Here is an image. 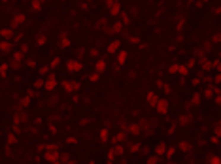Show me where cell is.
I'll list each match as a JSON object with an SVG mask.
<instances>
[{"mask_svg":"<svg viewBox=\"0 0 221 164\" xmlns=\"http://www.w3.org/2000/svg\"><path fill=\"white\" fill-rule=\"evenodd\" d=\"M66 70H68L70 74H80V72L83 70V64H81L78 59H76V60H74V59H70L68 62H66Z\"/></svg>","mask_w":221,"mask_h":164,"instance_id":"1","label":"cell"},{"mask_svg":"<svg viewBox=\"0 0 221 164\" xmlns=\"http://www.w3.org/2000/svg\"><path fill=\"white\" fill-rule=\"evenodd\" d=\"M153 107H155V111H157L159 115H166L168 113V100L166 98H159L157 104L153 106Z\"/></svg>","mask_w":221,"mask_h":164,"instance_id":"2","label":"cell"},{"mask_svg":"<svg viewBox=\"0 0 221 164\" xmlns=\"http://www.w3.org/2000/svg\"><path fill=\"white\" fill-rule=\"evenodd\" d=\"M63 89L66 93H76V91L80 89V83L78 81H72V79H64L63 81Z\"/></svg>","mask_w":221,"mask_h":164,"instance_id":"3","label":"cell"},{"mask_svg":"<svg viewBox=\"0 0 221 164\" xmlns=\"http://www.w3.org/2000/svg\"><path fill=\"white\" fill-rule=\"evenodd\" d=\"M44 158H45L47 162H53V164L61 162V155H59V151H45Z\"/></svg>","mask_w":221,"mask_h":164,"instance_id":"4","label":"cell"},{"mask_svg":"<svg viewBox=\"0 0 221 164\" xmlns=\"http://www.w3.org/2000/svg\"><path fill=\"white\" fill-rule=\"evenodd\" d=\"M121 49V40L119 38H117V40H112V42L110 44H108V53H112V55H114V53H117V51H119Z\"/></svg>","mask_w":221,"mask_h":164,"instance_id":"5","label":"cell"},{"mask_svg":"<svg viewBox=\"0 0 221 164\" xmlns=\"http://www.w3.org/2000/svg\"><path fill=\"white\" fill-rule=\"evenodd\" d=\"M127 132H128V134L138 136V134L142 132V125H140V123H132V125H128V126H127Z\"/></svg>","mask_w":221,"mask_h":164,"instance_id":"6","label":"cell"},{"mask_svg":"<svg viewBox=\"0 0 221 164\" xmlns=\"http://www.w3.org/2000/svg\"><path fill=\"white\" fill-rule=\"evenodd\" d=\"M166 151H168V145L164 142H159L157 145H155V153H157L159 157H164V155H166Z\"/></svg>","mask_w":221,"mask_h":164,"instance_id":"7","label":"cell"},{"mask_svg":"<svg viewBox=\"0 0 221 164\" xmlns=\"http://www.w3.org/2000/svg\"><path fill=\"white\" fill-rule=\"evenodd\" d=\"M55 87H57V78H55V75H49V78L45 79V87H44V89L45 91H53Z\"/></svg>","mask_w":221,"mask_h":164,"instance_id":"8","label":"cell"},{"mask_svg":"<svg viewBox=\"0 0 221 164\" xmlns=\"http://www.w3.org/2000/svg\"><path fill=\"white\" fill-rule=\"evenodd\" d=\"M178 149L182 151V153H185V155H189V153L193 151V145L189 142H182V143H178Z\"/></svg>","mask_w":221,"mask_h":164,"instance_id":"9","label":"cell"},{"mask_svg":"<svg viewBox=\"0 0 221 164\" xmlns=\"http://www.w3.org/2000/svg\"><path fill=\"white\" fill-rule=\"evenodd\" d=\"M157 100H159V98H157V93H155V91H150V93L146 94V102H147L150 106H155Z\"/></svg>","mask_w":221,"mask_h":164,"instance_id":"10","label":"cell"},{"mask_svg":"<svg viewBox=\"0 0 221 164\" xmlns=\"http://www.w3.org/2000/svg\"><path fill=\"white\" fill-rule=\"evenodd\" d=\"M25 23V15L23 13H17V15H13V19H12V27H19V25H23Z\"/></svg>","mask_w":221,"mask_h":164,"instance_id":"11","label":"cell"},{"mask_svg":"<svg viewBox=\"0 0 221 164\" xmlns=\"http://www.w3.org/2000/svg\"><path fill=\"white\" fill-rule=\"evenodd\" d=\"M127 59H128V53H127L125 49H121L119 55H117V66H123V64L127 62Z\"/></svg>","mask_w":221,"mask_h":164,"instance_id":"12","label":"cell"},{"mask_svg":"<svg viewBox=\"0 0 221 164\" xmlns=\"http://www.w3.org/2000/svg\"><path fill=\"white\" fill-rule=\"evenodd\" d=\"M72 45V38H68V36H63V38H59V47L61 49H66Z\"/></svg>","mask_w":221,"mask_h":164,"instance_id":"13","label":"cell"},{"mask_svg":"<svg viewBox=\"0 0 221 164\" xmlns=\"http://www.w3.org/2000/svg\"><path fill=\"white\" fill-rule=\"evenodd\" d=\"M127 134H128L127 130L125 132H117V134H114L112 142H114V143H123V142H125V138H127Z\"/></svg>","mask_w":221,"mask_h":164,"instance_id":"14","label":"cell"},{"mask_svg":"<svg viewBox=\"0 0 221 164\" xmlns=\"http://www.w3.org/2000/svg\"><path fill=\"white\" fill-rule=\"evenodd\" d=\"M95 68H96V72H98V74H104V72H106V68H108V64H106V60H104V59H100V60H96V64H95Z\"/></svg>","mask_w":221,"mask_h":164,"instance_id":"15","label":"cell"},{"mask_svg":"<svg viewBox=\"0 0 221 164\" xmlns=\"http://www.w3.org/2000/svg\"><path fill=\"white\" fill-rule=\"evenodd\" d=\"M44 2L45 0H32V6H30V9H32V12H42V6H44Z\"/></svg>","mask_w":221,"mask_h":164,"instance_id":"16","label":"cell"},{"mask_svg":"<svg viewBox=\"0 0 221 164\" xmlns=\"http://www.w3.org/2000/svg\"><path fill=\"white\" fill-rule=\"evenodd\" d=\"M13 36H15L13 27H12V28H4V30H2V40H9V38H13Z\"/></svg>","mask_w":221,"mask_h":164,"instance_id":"17","label":"cell"},{"mask_svg":"<svg viewBox=\"0 0 221 164\" xmlns=\"http://www.w3.org/2000/svg\"><path fill=\"white\" fill-rule=\"evenodd\" d=\"M12 68V64H8V62H2L0 64V74H2V78L4 79H8V70Z\"/></svg>","mask_w":221,"mask_h":164,"instance_id":"18","label":"cell"},{"mask_svg":"<svg viewBox=\"0 0 221 164\" xmlns=\"http://www.w3.org/2000/svg\"><path fill=\"white\" fill-rule=\"evenodd\" d=\"M108 138H110V134H108V128H100V130H98V140H100L102 143H106Z\"/></svg>","mask_w":221,"mask_h":164,"instance_id":"19","label":"cell"},{"mask_svg":"<svg viewBox=\"0 0 221 164\" xmlns=\"http://www.w3.org/2000/svg\"><path fill=\"white\" fill-rule=\"evenodd\" d=\"M155 83H157V87H159V89H163V91H164V93H170V91H172V87H170V85H166L163 79H157Z\"/></svg>","mask_w":221,"mask_h":164,"instance_id":"20","label":"cell"},{"mask_svg":"<svg viewBox=\"0 0 221 164\" xmlns=\"http://www.w3.org/2000/svg\"><path fill=\"white\" fill-rule=\"evenodd\" d=\"M30 100H32V93H28V94L21 100V104H19V106H21V110H25V107H28V106H30Z\"/></svg>","mask_w":221,"mask_h":164,"instance_id":"21","label":"cell"},{"mask_svg":"<svg viewBox=\"0 0 221 164\" xmlns=\"http://www.w3.org/2000/svg\"><path fill=\"white\" fill-rule=\"evenodd\" d=\"M0 47H2V51H4V53H9V51L13 49V45L9 44L8 40H2V44H0Z\"/></svg>","mask_w":221,"mask_h":164,"instance_id":"22","label":"cell"},{"mask_svg":"<svg viewBox=\"0 0 221 164\" xmlns=\"http://www.w3.org/2000/svg\"><path fill=\"white\" fill-rule=\"evenodd\" d=\"M189 70H191V68H189L187 64H178V74H179V75H187Z\"/></svg>","mask_w":221,"mask_h":164,"instance_id":"23","label":"cell"},{"mask_svg":"<svg viewBox=\"0 0 221 164\" xmlns=\"http://www.w3.org/2000/svg\"><path fill=\"white\" fill-rule=\"evenodd\" d=\"M202 68H204V70H214V68H215V62H212V60H208V59H204V60H202Z\"/></svg>","mask_w":221,"mask_h":164,"instance_id":"24","label":"cell"},{"mask_svg":"<svg viewBox=\"0 0 221 164\" xmlns=\"http://www.w3.org/2000/svg\"><path fill=\"white\" fill-rule=\"evenodd\" d=\"M115 157H117V155H115V151L112 149V151H108V153H106L104 160H106V162H114V160H115Z\"/></svg>","mask_w":221,"mask_h":164,"instance_id":"25","label":"cell"},{"mask_svg":"<svg viewBox=\"0 0 221 164\" xmlns=\"http://www.w3.org/2000/svg\"><path fill=\"white\" fill-rule=\"evenodd\" d=\"M114 151H115V155H117V157H123V153H125V149H123L121 143H115V145H114Z\"/></svg>","mask_w":221,"mask_h":164,"instance_id":"26","label":"cell"},{"mask_svg":"<svg viewBox=\"0 0 221 164\" xmlns=\"http://www.w3.org/2000/svg\"><path fill=\"white\" fill-rule=\"evenodd\" d=\"M6 143H8V147H13L15 143H17V138H15L13 134H9V136L6 138Z\"/></svg>","mask_w":221,"mask_h":164,"instance_id":"27","label":"cell"},{"mask_svg":"<svg viewBox=\"0 0 221 164\" xmlns=\"http://www.w3.org/2000/svg\"><path fill=\"white\" fill-rule=\"evenodd\" d=\"M200 102H202V94H195L193 98H191V104H193V106H198Z\"/></svg>","mask_w":221,"mask_h":164,"instance_id":"28","label":"cell"},{"mask_svg":"<svg viewBox=\"0 0 221 164\" xmlns=\"http://www.w3.org/2000/svg\"><path fill=\"white\" fill-rule=\"evenodd\" d=\"M128 149H131L132 153H138V151H142V145H140V143H131Z\"/></svg>","mask_w":221,"mask_h":164,"instance_id":"29","label":"cell"},{"mask_svg":"<svg viewBox=\"0 0 221 164\" xmlns=\"http://www.w3.org/2000/svg\"><path fill=\"white\" fill-rule=\"evenodd\" d=\"M185 27V19H176V30H183Z\"/></svg>","mask_w":221,"mask_h":164,"instance_id":"30","label":"cell"},{"mask_svg":"<svg viewBox=\"0 0 221 164\" xmlns=\"http://www.w3.org/2000/svg\"><path fill=\"white\" fill-rule=\"evenodd\" d=\"M34 87L36 89H42V87H45V79H42V78H38L34 81Z\"/></svg>","mask_w":221,"mask_h":164,"instance_id":"31","label":"cell"},{"mask_svg":"<svg viewBox=\"0 0 221 164\" xmlns=\"http://www.w3.org/2000/svg\"><path fill=\"white\" fill-rule=\"evenodd\" d=\"M117 4H121V0H106V8H108V9L114 8V6H117Z\"/></svg>","mask_w":221,"mask_h":164,"instance_id":"32","label":"cell"},{"mask_svg":"<svg viewBox=\"0 0 221 164\" xmlns=\"http://www.w3.org/2000/svg\"><path fill=\"white\" fill-rule=\"evenodd\" d=\"M61 162H63V164H70V162H72L70 155H66V153H63V155H61Z\"/></svg>","mask_w":221,"mask_h":164,"instance_id":"33","label":"cell"},{"mask_svg":"<svg viewBox=\"0 0 221 164\" xmlns=\"http://www.w3.org/2000/svg\"><path fill=\"white\" fill-rule=\"evenodd\" d=\"M23 53H25V51H21V49L13 51V60H21L23 59Z\"/></svg>","mask_w":221,"mask_h":164,"instance_id":"34","label":"cell"},{"mask_svg":"<svg viewBox=\"0 0 221 164\" xmlns=\"http://www.w3.org/2000/svg\"><path fill=\"white\" fill-rule=\"evenodd\" d=\"M98 72H95V74H89V75H87V79H89V81H93V83H96V81H98Z\"/></svg>","mask_w":221,"mask_h":164,"instance_id":"35","label":"cell"},{"mask_svg":"<svg viewBox=\"0 0 221 164\" xmlns=\"http://www.w3.org/2000/svg\"><path fill=\"white\" fill-rule=\"evenodd\" d=\"M208 162H214V164H221V158L217 155H212V157H208Z\"/></svg>","mask_w":221,"mask_h":164,"instance_id":"36","label":"cell"},{"mask_svg":"<svg viewBox=\"0 0 221 164\" xmlns=\"http://www.w3.org/2000/svg\"><path fill=\"white\" fill-rule=\"evenodd\" d=\"M59 66H61V59L53 57V60H51V68H59Z\"/></svg>","mask_w":221,"mask_h":164,"instance_id":"37","label":"cell"},{"mask_svg":"<svg viewBox=\"0 0 221 164\" xmlns=\"http://www.w3.org/2000/svg\"><path fill=\"white\" fill-rule=\"evenodd\" d=\"M174 157H176V149H168L166 151V158H168V160H172Z\"/></svg>","mask_w":221,"mask_h":164,"instance_id":"38","label":"cell"},{"mask_svg":"<svg viewBox=\"0 0 221 164\" xmlns=\"http://www.w3.org/2000/svg\"><path fill=\"white\" fill-rule=\"evenodd\" d=\"M9 64H12V68H13V70H19V68H21V60H12Z\"/></svg>","mask_w":221,"mask_h":164,"instance_id":"39","label":"cell"},{"mask_svg":"<svg viewBox=\"0 0 221 164\" xmlns=\"http://www.w3.org/2000/svg\"><path fill=\"white\" fill-rule=\"evenodd\" d=\"M204 96H206L208 100H210V98H212V96H214V89H212V87H208V89H206V93H204Z\"/></svg>","mask_w":221,"mask_h":164,"instance_id":"40","label":"cell"},{"mask_svg":"<svg viewBox=\"0 0 221 164\" xmlns=\"http://www.w3.org/2000/svg\"><path fill=\"white\" fill-rule=\"evenodd\" d=\"M25 64H27V66H28V68H34V66H36V64H38V62H36V60H34V59H27V62H25Z\"/></svg>","mask_w":221,"mask_h":164,"instance_id":"41","label":"cell"},{"mask_svg":"<svg viewBox=\"0 0 221 164\" xmlns=\"http://www.w3.org/2000/svg\"><path fill=\"white\" fill-rule=\"evenodd\" d=\"M47 40H45V36H38V40H36V45H44Z\"/></svg>","mask_w":221,"mask_h":164,"instance_id":"42","label":"cell"},{"mask_svg":"<svg viewBox=\"0 0 221 164\" xmlns=\"http://www.w3.org/2000/svg\"><path fill=\"white\" fill-rule=\"evenodd\" d=\"M193 85H202V78L195 75V78H193Z\"/></svg>","mask_w":221,"mask_h":164,"instance_id":"43","label":"cell"},{"mask_svg":"<svg viewBox=\"0 0 221 164\" xmlns=\"http://www.w3.org/2000/svg\"><path fill=\"white\" fill-rule=\"evenodd\" d=\"M131 44H132V45H138V44H140V38H138V36H132V38H131Z\"/></svg>","mask_w":221,"mask_h":164,"instance_id":"44","label":"cell"},{"mask_svg":"<svg viewBox=\"0 0 221 164\" xmlns=\"http://www.w3.org/2000/svg\"><path fill=\"white\" fill-rule=\"evenodd\" d=\"M168 72H170V74H178V64H172L170 68H168Z\"/></svg>","mask_w":221,"mask_h":164,"instance_id":"45","label":"cell"},{"mask_svg":"<svg viewBox=\"0 0 221 164\" xmlns=\"http://www.w3.org/2000/svg\"><path fill=\"white\" fill-rule=\"evenodd\" d=\"M147 162H151V164L159 162V155H155V157H150V158H147Z\"/></svg>","mask_w":221,"mask_h":164,"instance_id":"46","label":"cell"},{"mask_svg":"<svg viewBox=\"0 0 221 164\" xmlns=\"http://www.w3.org/2000/svg\"><path fill=\"white\" fill-rule=\"evenodd\" d=\"M49 68H51V66H44V68H40V74H47V72H49Z\"/></svg>","mask_w":221,"mask_h":164,"instance_id":"47","label":"cell"},{"mask_svg":"<svg viewBox=\"0 0 221 164\" xmlns=\"http://www.w3.org/2000/svg\"><path fill=\"white\" fill-rule=\"evenodd\" d=\"M66 143H70V145H76V143H78V140H76V138H68V140H66Z\"/></svg>","mask_w":221,"mask_h":164,"instance_id":"48","label":"cell"},{"mask_svg":"<svg viewBox=\"0 0 221 164\" xmlns=\"http://www.w3.org/2000/svg\"><path fill=\"white\" fill-rule=\"evenodd\" d=\"M215 70L221 72V60H215Z\"/></svg>","mask_w":221,"mask_h":164,"instance_id":"49","label":"cell"},{"mask_svg":"<svg viewBox=\"0 0 221 164\" xmlns=\"http://www.w3.org/2000/svg\"><path fill=\"white\" fill-rule=\"evenodd\" d=\"M49 134H53V136L57 134V126H51V128H49Z\"/></svg>","mask_w":221,"mask_h":164,"instance_id":"50","label":"cell"},{"mask_svg":"<svg viewBox=\"0 0 221 164\" xmlns=\"http://www.w3.org/2000/svg\"><path fill=\"white\" fill-rule=\"evenodd\" d=\"M215 102H217V104H221V96H215Z\"/></svg>","mask_w":221,"mask_h":164,"instance_id":"51","label":"cell"},{"mask_svg":"<svg viewBox=\"0 0 221 164\" xmlns=\"http://www.w3.org/2000/svg\"><path fill=\"white\" fill-rule=\"evenodd\" d=\"M219 91H221V87H219Z\"/></svg>","mask_w":221,"mask_h":164,"instance_id":"52","label":"cell"}]
</instances>
